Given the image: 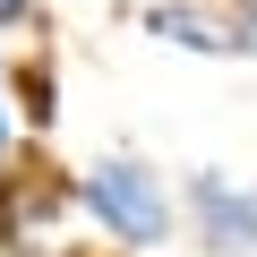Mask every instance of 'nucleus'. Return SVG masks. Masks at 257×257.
Instances as JSON below:
<instances>
[{"instance_id":"1","label":"nucleus","mask_w":257,"mask_h":257,"mask_svg":"<svg viewBox=\"0 0 257 257\" xmlns=\"http://www.w3.org/2000/svg\"><path fill=\"white\" fill-rule=\"evenodd\" d=\"M69 206H77V214H86L120 257H146V248H163V240L180 231L172 172H163V163H146L138 146H111V155L77 163V172H69Z\"/></svg>"},{"instance_id":"2","label":"nucleus","mask_w":257,"mask_h":257,"mask_svg":"<svg viewBox=\"0 0 257 257\" xmlns=\"http://www.w3.org/2000/svg\"><path fill=\"white\" fill-rule=\"evenodd\" d=\"M172 206H180V231L206 248V257H257V189L223 163H197L172 180Z\"/></svg>"},{"instance_id":"3","label":"nucleus","mask_w":257,"mask_h":257,"mask_svg":"<svg viewBox=\"0 0 257 257\" xmlns=\"http://www.w3.org/2000/svg\"><path fill=\"white\" fill-rule=\"evenodd\" d=\"M138 26L163 52L189 60H231V26H223V0H138Z\"/></svg>"},{"instance_id":"4","label":"nucleus","mask_w":257,"mask_h":257,"mask_svg":"<svg viewBox=\"0 0 257 257\" xmlns=\"http://www.w3.org/2000/svg\"><path fill=\"white\" fill-rule=\"evenodd\" d=\"M9 111H18V138H35V146L60 128V60H52L43 35H35L26 60H9Z\"/></svg>"},{"instance_id":"5","label":"nucleus","mask_w":257,"mask_h":257,"mask_svg":"<svg viewBox=\"0 0 257 257\" xmlns=\"http://www.w3.org/2000/svg\"><path fill=\"white\" fill-rule=\"evenodd\" d=\"M223 26H231V60H257V0H223Z\"/></svg>"},{"instance_id":"6","label":"nucleus","mask_w":257,"mask_h":257,"mask_svg":"<svg viewBox=\"0 0 257 257\" xmlns=\"http://www.w3.org/2000/svg\"><path fill=\"white\" fill-rule=\"evenodd\" d=\"M9 35H43V0H0V43Z\"/></svg>"},{"instance_id":"7","label":"nucleus","mask_w":257,"mask_h":257,"mask_svg":"<svg viewBox=\"0 0 257 257\" xmlns=\"http://www.w3.org/2000/svg\"><path fill=\"white\" fill-rule=\"evenodd\" d=\"M18 155V111H9V43H0V163Z\"/></svg>"},{"instance_id":"8","label":"nucleus","mask_w":257,"mask_h":257,"mask_svg":"<svg viewBox=\"0 0 257 257\" xmlns=\"http://www.w3.org/2000/svg\"><path fill=\"white\" fill-rule=\"evenodd\" d=\"M69 257H120V248H69Z\"/></svg>"},{"instance_id":"9","label":"nucleus","mask_w":257,"mask_h":257,"mask_svg":"<svg viewBox=\"0 0 257 257\" xmlns=\"http://www.w3.org/2000/svg\"><path fill=\"white\" fill-rule=\"evenodd\" d=\"M248 189H257V180H248Z\"/></svg>"}]
</instances>
